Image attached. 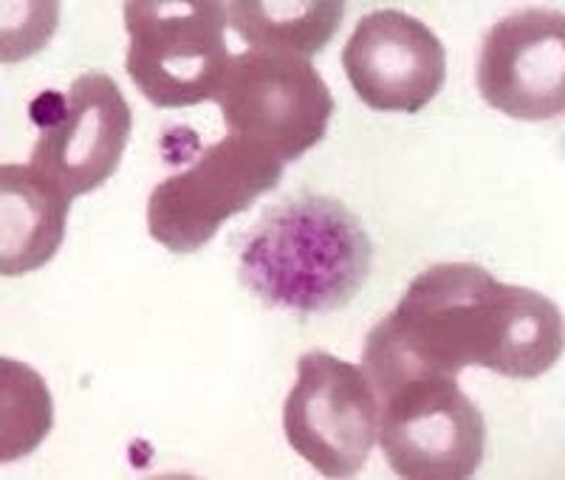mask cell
I'll use <instances>...</instances> for the list:
<instances>
[{
    "instance_id": "6da1fadb",
    "label": "cell",
    "mask_w": 565,
    "mask_h": 480,
    "mask_svg": "<svg viewBox=\"0 0 565 480\" xmlns=\"http://www.w3.org/2000/svg\"><path fill=\"white\" fill-rule=\"evenodd\" d=\"M563 348L557 302L498 282L476 263H438L413 277L396 311L367 333L362 371L373 391L422 373L458 378L467 365L537 378L557 365Z\"/></svg>"
},
{
    "instance_id": "7a4b0ae2",
    "label": "cell",
    "mask_w": 565,
    "mask_h": 480,
    "mask_svg": "<svg viewBox=\"0 0 565 480\" xmlns=\"http://www.w3.org/2000/svg\"><path fill=\"white\" fill-rule=\"evenodd\" d=\"M371 263L362 221L337 199L300 192L266 212L241 252V280L271 308L331 314L360 295Z\"/></svg>"
},
{
    "instance_id": "3957f363",
    "label": "cell",
    "mask_w": 565,
    "mask_h": 480,
    "mask_svg": "<svg viewBox=\"0 0 565 480\" xmlns=\"http://www.w3.org/2000/svg\"><path fill=\"white\" fill-rule=\"evenodd\" d=\"M128 29V74L153 108H190L215 99L230 68L218 0H130L122 7Z\"/></svg>"
},
{
    "instance_id": "277c9868",
    "label": "cell",
    "mask_w": 565,
    "mask_h": 480,
    "mask_svg": "<svg viewBox=\"0 0 565 480\" xmlns=\"http://www.w3.org/2000/svg\"><path fill=\"white\" fill-rule=\"evenodd\" d=\"M385 461L407 480L472 478L487 452V422L456 376L422 373L376 391Z\"/></svg>"
},
{
    "instance_id": "5b68a950",
    "label": "cell",
    "mask_w": 565,
    "mask_h": 480,
    "mask_svg": "<svg viewBox=\"0 0 565 480\" xmlns=\"http://www.w3.org/2000/svg\"><path fill=\"white\" fill-rule=\"evenodd\" d=\"M218 105L230 134L289 164L326 136L334 96L306 57L249 49L230 60Z\"/></svg>"
},
{
    "instance_id": "8992f818",
    "label": "cell",
    "mask_w": 565,
    "mask_h": 480,
    "mask_svg": "<svg viewBox=\"0 0 565 480\" xmlns=\"http://www.w3.org/2000/svg\"><path fill=\"white\" fill-rule=\"evenodd\" d=\"M282 179V161L235 134L201 148L193 164L168 175L148 199V230L175 255L210 244L221 226L249 210Z\"/></svg>"
},
{
    "instance_id": "52a82bcc",
    "label": "cell",
    "mask_w": 565,
    "mask_h": 480,
    "mask_svg": "<svg viewBox=\"0 0 565 480\" xmlns=\"http://www.w3.org/2000/svg\"><path fill=\"white\" fill-rule=\"evenodd\" d=\"M282 429L322 478H353L380 436V398L367 373L326 351L302 353Z\"/></svg>"
},
{
    "instance_id": "ba28073f",
    "label": "cell",
    "mask_w": 565,
    "mask_h": 480,
    "mask_svg": "<svg viewBox=\"0 0 565 480\" xmlns=\"http://www.w3.org/2000/svg\"><path fill=\"white\" fill-rule=\"evenodd\" d=\"M478 90L489 108L523 122H546L563 114V12L523 9L498 20L481 45Z\"/></svg>"
},
{
    "instance_id": "9c48e42d",
    "label": "cell",
    "mask_w": 565,
    "mask_h": 480,
    "mask_svg": "<svg viewBox=\"0 0 565 480\" xmlns=\"http://www.w3.org/2000/svg\"><path fill=\"white\" fill-rule=\"evenodd\" d=\"M342 68L367 108L418 114L441 94L447 52L422 20L380 9L356 23L342 49Z\"/></svg>"
},
{
    "instance_id": "30bf717a",
    "label": "cell",
    "mask_w": 565,
    "mask_h": 480,
    "mask_svg": "<svg viewBox=\"0 0 565 480\" xmlns=\"http://www.w3.org/2000/svg\"><path fill=\"white\" fill-rule=\"evenodd\" d=\"M134 114L122 90L103 71H88L68 88V110L40 130L32 164L57 181L71 199L99 190L119 170Z\"/></svg>"
},
{
    "instance_id": "8fae6325",
    "label": "cell",
    "mask_w": 565,
    "mask_h": 480,
    "mask_svg": "<svg viewBox=\"0 0 565 480\" xmlns=\"http://www.w3.org/2000/svg\"><path fill=\"white\" fill-rule=\"evenodd\" d=\"M71 195L34 164L0 167V271L43 269L63 246Z\"/></svg>"
},
{
    "instance_id": "7c38bea8",
    "label": "cell",
    "mask_w": 565,
    "mask_h": 480,
    "mask_svg": "<svg viewBox=\"0 0 565 480\" xmlns=\"http://www.w3.org/2000/svg\"><path fill=\"white\" fill-rule=\"evenodd\" d=\"M230 26L249 49L315 57L345 18L340 0H238L226 7Z\"/></svg>"
},
{
    "instance_id": "4fadbf2b",
    "label": "cell",
    "mask_w": 565,
    "mask_h": 480,
    "mask_svg": "<svg viewBox=\"0 0 565 480\" xmlns=\"http://www.w3.org/2000/svg\"><path fill=\"white\" fill-rule=\"evenodd\" d=\"M3 436H0V458L14 461L32 452L45 433L52 429L54 410L52 393L38 371L23 362L3 359Z\"/></svg>"
},
{
    "instance_id": "5bb4252c",
    "label": "cell",
    "mask_w": 565,
    "mask_h": 480,
    "mask_svg": "<svg viewBox=\"0 0 565 480\" xmlns=\"http://www.w3.org/2000/svg\"><path fill=\"white\" fill-rule=\"evenodd\" d=\"M65 110H68V94H57V90H43V94L29 105V116H32V122L38 125L40 130L57 125L65 116Z\"/></svg>"
}]
</instances>
